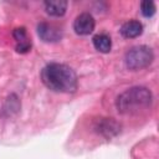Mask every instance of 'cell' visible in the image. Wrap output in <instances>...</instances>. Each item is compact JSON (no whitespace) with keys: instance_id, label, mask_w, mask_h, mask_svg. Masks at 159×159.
<instances>
[{"instance_id":"6da1fadb","label":"cell","mask_w":159,"mask_h":159,"mask_svg":"<svg viewBox=\"0 0 159 159\" xmlns=\"http://www.w3.org/2000/svg\"><path fill=\"white\" fill-rule=\"evenodd\" d=\"M41 81L48 89L58 93H73L77 89V75L65 63L46 65L41 71Z\"/></svg>"},{"instance_id":"7a4b0ae2","label":"cell","mask_w":159,"mask_h":159,"mask_svg":"<svg viewBox=\"0 0 159 159\" xmlns=\"http://www.w3.org/2000/svg\"><path fill=\"white\" fill-rule=\"evenodd\" d=\"M153 102V94L147 87L135 86L125 89L116 99V107L122 114H137L148 109Z\"/></svg>"},{"instance_id":"3957f363","label":"cell","mask_w":159,"mask_h":159,"mask_svg":"<svg viewBox=\"0 0 159 159\" xmlns=\"http://www.w3.org/2000/svg\"><path fill=\"white\" fill-rule=\"evenodd\" d=\"M154 60V52L149 46L140 45L134 46L127 51L124 56V63L128 70L138 71L148 67Z\"/></svg>"},{"instance_id":"277c9868","label":"cell","mask_w":159,"mask_h":159,"mask_svg":"<svg viewBox=\"0 0 159 159\" xmlns=\"http://www.w3.org/2000/svg\"><path fill=\"white\" fill-rule=\"evenodd\" d=\"M94 26H96V21L89 12L80 14L73 21V30L77 35L81 36L89 35L94 30Z\"/></svg>"},{"instance_id":"5b68a950","label":"cell","mask_w":159,"mask_h":159,"mask_svg":"<svg viewBox=\"0 0 159 159\" xmlns=\"http://www.w3.org/2000/svg\"><path fill=\"white\" fill-rule=\"evenodd\" d=\"M37 35L45 42H58L62 39V31L53 24L40 22L37 25Z\"/></svg>"},{"instance_id":"8992f818","label":"cell","mask_w":159,"mask_h":159,"mask_svg":"<svg viewBox=\"0 0 159 159\" xmlns=\"http://www.w3.org/2000/svg\"><path fill=\"white\" fill-rule=\"evenodd\" d=\"M94 130L106 138H112L120 132V124L113 118H99L94 124Z\"/></svg>"},{"instance_id":"52a82bcc","label":"cell","mask_w":159,"mask_h":159,"mask_svg":"<svg viewBox=\"0 0 159 159\" xmlns=\"http://www.w3.org/2000/svg\"><path fill=\"white\" fill-rule=\"evenodd\" d=\"M12 36L16 41V51L20 52V53H27L30 50H31V39L27 35V31L24 26L21 27H16L14 31H12Z\"/></svg>"},{"instance_id":"ba28073f","label":"cell","mask_w":159,"mask_h":159,"mask_svg":"<svg viewBox=\"0 0 159 159\" xmlns=\"http://www.w3.org/2000/svg\"><path fill=\"white\" fill-rule=\"evenodd\" d=\"M143 32V25L138 20H129L120 27V35L125 39L138 37Z\"/></svg>"},{"instance_id":"9c48e42d","label":"cell","mask_w":159,"mask_h":159,"mask_svg":"<svg viewBox=\"0 0 159 159\" xmlns=\"http://www.w3.org/2000/svg\"><path fill=\"white\" fill-rule=\"evenodd\" d=\"M67 1L65 0H50V1H45L43 2V6H45V10L48 15L51 16H56V17H60V16H63L66 10H67Z\"/></svg>"},{"instance_id":"30bf717a","label":"cell","mask_w":159,"mask_h":159,"mask_svg":"<svg viewBox=\"0 0 159 159\" xmlns=\"http://www.w3.org/2000/svg\"><path fill=\"white\" fill-rule=\"evenodd\" d=\"M92 42H93L94 48L102 53H108L112 48V40L107 34L94 35L92 39Z\"/></svg>"},{"instance_id":"8fae6325","label":"cell","mask_w":159,"mask_h":159,"mask_svg":"<svg viewBox=\"0 0 159 159\" xmlns=\"http://www.w3.org/2000/svg\"><path fill=\"white\" fill-rule=\"evenodd\" d=\"M19 109H20V102H19L17 97H16L15 94H10V96L7 97L5 104H4V108H2L4 114H6V116L10 117L11 114L17 113Z\"/></svg>"},{"instance_id":"7c38bea8","label":"cell","mask_w":159,"mask_h":159,"mask_svg":"<svg viewBox=\"0 0 159 159\" xmlns=\"http://www.w3.org/2000/svg\"><path fill=\"white\" fill-rule=\"evenodd\" d=\"M155 4L150 0H145V1H142L140 2V12L143 16L145 17H152L154 14H155Z\"/></svg>"}]
</instances>
